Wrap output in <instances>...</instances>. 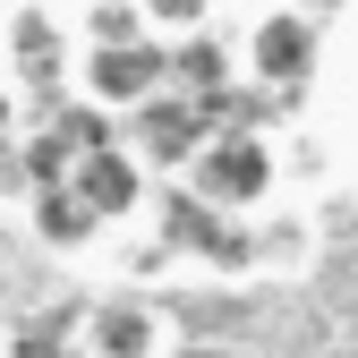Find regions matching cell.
I'll return each instance as SVG.
<instances>
[{"label": "cell", "instance_id": "obj_3", "mask_svg": "<svg viewBox=\"0 0 358 358\" xmlns=\"http://www.w3.org/2000/svg\"><path fill=\"white\" fill-rule=\"evenodd\" d=\"M154 94H162V43L154 34L145 43H111V52H85V69H77V103L103 111L111 128L128 111H145Z\"/></svg>", "mask_w": 358, "mask_h": 358}, {"label": "cell", "instance_id": "obj_6", "mask_svg": "<svg viewBox=\"0 0 358 358\" xmlns=\"http://www.w3.org/2000/svg\"><path fill=\"white\" fill-rule=\"evenodd\" d=\"M69 196L94 213V231H103V222H128L145 205V171H137L128 145H94L85 162H69Z\"/></svg>", "mask_w": 358, "mask_h": 358}, {"label": "cell", "instance_id": "obj_7", "mask_svg": "<svg viewBox=\"0 0 358 358\" xmlns=\"http://www.w3.org/2000/svg\"><path fill=\"white\" fill-rule=\"evenodd\" d=\"M0 43H9V60L34 69V77H60V60H69V34H60L52 9H0Z\"/></svg>", "mask_w": 358, "mask_h": 358}, {"label": "cell", "instance_id": "obj_1", "mask_svg": "<svg viewBox=\"0 0 358 358\" xmlns=\"http://www.w3.org/2000/svg\"><path fill=\"white\" fill-rule=\"evenodd\" d=\"M179 179H188V196L205 213L248 222V213H264V196H273V145H264V128H213Z\"/></svg>", "mask_w": 358, "mask_h": 358}, {"label": "cell", "instance_id": "obj_8", "mask_svg": "<svg viewBox=\"0 0 358 358\" xmlns=\"http://www.w3.org/2000/svg\"><path fill=\"white\" fill-rule=\"evenodd\" d=\"M34 239H43V248H85V239H94V213L69 196V179L34 188Z\"/></svg>", "mask_w": 358, "mask_h": 358}, {"label": "cell", "instance_id": "obj_5", "mask_svg": "<svg viewBox=\"0 0 358 358\" xmlns=\"http://www.w3.org/2000/svg\"><path fill=\"white\" fill-rule=\"evenodd\" d=\"M77 350L85 358H171V316L154 299H137V290H111V299L85 307Z\"/></svg>", "mask_w": 358, "mask_h": 358}, {"label": "cell", "instance_id": "obj_4", "mask_svg": "<svg viewBox=\"0 0 358 358\" xmlns=\"http://www.w3.org/2000/svg\"><path fill=\"white\" fill-rule=\"evenodd\" d=\"M205 137H213V120H205L196 103H179L171 85H162L145 111H128V120H120V145L137 154V171H188Z\"/></svg>", "mask_w": 358, "mask_h": 358}, {"label": "cell", "instance_id": "obj_2", "mask_svg": "<svg viewBox=\"0 0 358 358\" xmlns=\"http://www.w3.org/2000/svg\"><path fill=\"white\" fill-rule=\"evenodd\" d=\"M231 69H239V85L299 94V85L324 69V17H307V9H256L248 34H239V52H231Z\"/></svg>", "mask_w": 358, "mask_h": 358}, {"label": "cell", "instance_id": "obj_9", "mask_svg": "<svg viewBox=\"0 0 358 358\" xmlns=\"http://www.w3.org/2000/svg\"><path fill=\"white\" fill-rule=\"evenodd\" d=\"M85 34H94V52H111V43H145V9H94Z\"/></svg>", "mask_w": 358, "mask_h": 358}]
</instances>
